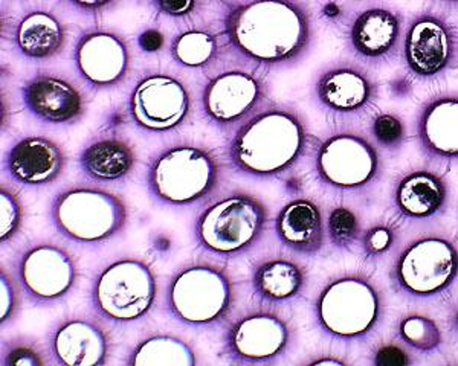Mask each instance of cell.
<instances>
[{
    "instance_id": "6da1fadb",
    "label": "cell",
    "mask_w": 458,
    "mask_h": 366,
    "mask_svg": "<svg viewBox=\"0 0 458 366\" xmlns=\"http://www.w3.org/2000/svg\"><path fill=\"white\" fill-rule=\"evenodd\" d=\"M225 36L254 63L282 68L310 51L315 27L302 0H243L225 14Z\"/></svg>"
},
{
    "instance_id": "7a4b0ae2",
    "label": "cell",
    "mask_w": 458,
    "mask_h": 366,
    "mask_svg": "<svg viewBox=\"0 0 458 366\" xmlns=\"http://www.w3.org/2000/svg\"><path fill=\"white\" fill-rule=\"evenodd\" d=\"M308 144V127L297 110L272 105L235 131L228 146L229 163L245 176L276 178L304 156Z\"/></svg>"
},
{
    "instance_id": "3957f363",
    "label": "cell",
    "mask_w": 458,
    "mask_h": 366,
    "mask_svg": "<svg viewBox=\"0 0 458 366\" xmlns=\"http://www.w3.org/2000/svg\"><path fill=\"white\" fill-rule=\"evenodd\" d=\"M386 313L377 284L362 273H347L332 279L318 295L315 318L330 339L353 344L373 335Z\"/></svg>"
},
{
    "instance_id": "277c9868",
    "label": "cell",
    "mask_w": 458,
    "mask_h": 366,
    "mask_svg": "<svg viewBox=\"0 0 458 366\" xmlns=\"http://www.w3.org/2000/svg\"><path fill=\"white\" fill-rule=\"evenodd\" d=\"M219 176V162L213 153L194 144H176L153 157L147 187L151 197L161 204L190 206L213 194Z\"/></svg>"
},
{
    "instance_id": "5b68a950",
    "label": "cell",
    "mask_w": 458,
    "mask_h": 366,
    "mask_svg": "<svg viewBox=\"0 0 458 366\" xmlns=\"http://www.w3.org/2000/svg\"><path fill=\"white\" fill-rule=\"evenodd\" d=\"M313 167L326 188L360 193L379 180L384 159L370 137L358 130H336L318 144Z\"/></svg>"
},
{
    "instance_id": "8992f818",
    "label": "cell",
    "mask_w": 458,
    "mask_h": 366,
    "mask_svg": "<svg viewBox=\"0 0 458 366\" xmlns=\"http://www.w3.org/2000/svg\"><path fill=\"white\" fill-rule=\"evenodd\" d=\"M51 219L60 236L81 245H98L124 229L129 211L105 189H64L54 199Z\"/></svg>"
},
{
    "instance_id": "52a82bcc",
    "label": "cell",
    "mask_w": 458,
    "mask_h": 366,
    "mask_svg": "<svg viewBox=\"0 0 458 366\" xmlns=\"http://www.w3.org/2000/svg\"><path fill=\"white\" fill-rule=\"evenodd\" d=\"M267 223L260 200L245 193L229 194L208 206L196 221L199 245L220 256H239L256 246Z\"/></svg>"
},
{
    "instance_id": "ba28073f",
    "label": "cell",
    "mask_w": 458,
    "mask_h": 366,
    "mask_svg": "<svg viewBox=\"0 0 458 366\" xmlns=\"http://www.w3.org/2000/svg\"><path fill=\"white\" fill-rule=\"evenodd\" d=\"M390 278L393 287L402 296L438 298L457 281V246L446 237H420L399 254Z\"/></svg>"
},
{
    "instance_id": "9c48e42d",
    "label": "cell",
    "mask_w": 458,
    "mask_h": 366,
    "mask_svg": "<svg viewBox=\"0 0 458 366\" xmlns=\"http://www.w3.org/2000/svg\"><path fill=\"white\" fill-rule=\"evenodd\" d=\"M170 313L179 322L208 329L226 318L233 305V284L224 269L208 262L185 267L168 286Z\"/></svg>"
},
{
    "instance_id": "30bf717a",
    "label": "cell",
    "mask_w": 458,
    "mask_h": 366,
    "mask_svg": "<svg viewBox=\"0 0 458 366\" xmlns=\"http://www.w3.org/2000/svg\"><path fill=\"white\" fill-rule=\"evenodd\" d=\"M157 277L141 260H120L95 279L90 298L103 318L131 324L146 318L157 301Z\"/></svg>"
},
{
    "instance_id": "8fae6325",
    "label": "cell",
    "mask_w": 458,
    "mask_h": 366,
    "mask_svg": "<svg viewBox=\"0 0 458 366\" xmlns=\"http://www.w3.org/2000/svg\"><path fill=\"white\" fill-rule=\"evenodd\" d=\"M458 55V36L453 25L434 11H420L405 25L402 57L406 72L419 81L442 79Z\"/></svg>"
},
{
    "instance_id": "7c38bea8",
    "label": "cell",
    "mask_w": 458,
    "mask_h": 366,
    "mask_svg": "<svg viewBox=\"0 0 458 366\" xmlns=\"http://www.w3.org/2000/svg\"><path fill=\"white\" fill-rule=\"evenodd\" d=\"M127 110L138 129L155 135L172 133L187 122L191 95L174 75L150 72L136 81Z\"/></svg>"
},
{
    "instance_id": "4fadbf2b",
    "label": "cell",
    "mask_w": 458,
    "mask_h": 366,
    "mask_svg": "<svg viewBox=\"0 0 458 366\" xmlns=\"http://www.w3.org/2000/svg\"><path fill=\"white\" fill-rule=\"evenodd\" d=\"M379 96V81L370 69L349 60L327 66L313 84L318 107L339 120L364 118L376 109Z\"/></svg>"
},
{
    "instance_id": "5bb4252c",
    "label": "cell",
    "mask_w": 458,
    "mask_h": 366,
    "mask_svg": "<svg viewBox=\"0 0 458 366\" xmlns=\"http://www.w3.org/2000/svg\"><path fill=\"white\" fill-rule=\"evenodd\" d=\"M405 19L401 10L373 5L360 11L345 29L349 53L365 66L379 68L402 53Z\"/></svg>"
},
{
    "instance_id": "9a60e30c",
    "label": "cell",
    "mask_w": 458,
    "mask_h": 366,
    "mask_svg": "<svg viewBox=\"0 0 458 366\" xmlns=\"http://www.w3.org/2000/svg\"><path fill=\"white\" fill-rule=\"evenodd\" d=\"M23 292L40 305L62 301L77 283V262L66 249L53 243H38L23 252L17 266Z\"/></svg>"
},
{
    "instance_id": "2e32d148",
    "label": "cell",
    "mask_w": 458,
    "mask_h": 366,
    "mask_svg": "<svg viewBox=\"0 0 458 366\" xmlns=\"http://www.w3.org/2000/svg\"><path fill=\"white\" fill-rule=\"evenodd\" d=\"M265 96V83L256 73L242 69L224 71L203 87V115L213 126L231 129L252 115Z\"/></svg>"
},
{
    "instance_id": "e0dca14e",
    "label": "cell",
    "mask_w": 458,
    "mask_h": 366,
    "mask_svg": "<svg viewBox=\"0 0 458 366\" xmlns=\"http://www.w3.org/2000/svg\"><path fill=\"white\" fill-rule=\"evenodd\" d=\"M291 344V329L278 314L259 312L234 322L226 336L231 361L260 365L278 361Z\"/></svg>"
},
{
    "instance_id": "ac0fdd59",
    "label": "cell",
    "mask_w": 458,
    "mask_h": 366,
    "mask_svg": "<svg viewBox=\"0 0 458 366\" xmlns=\"http://www.w3.org/2000/svg\"><path fill=\"white\" fill-rule=\"evenodd\" d=\"M73 63L84 83L95 89H110L124 81L131 71V51L116 32H84L73 49Z\"/></svg>"
},
{
    "instance_id": "d6986e66",
    "label": "cell",
    "mask_w": 458,
    "mask_h": 366,
    "mask_svg": "<svg viewBox=\"0 0 458 366\" xmlns=\"http://www.w3.org/2000/svg\"><path fill=\"white\" fill-rule=\"evenodd\" d=\"M21 101L30 115L47 126H72L86 113V98L71 81L37 73L21 86Z\"/></svg>"
},
{
    "instance_id": "ffe728a7",
    "label": "cell",
    "mask_w": 458,
    "mask_h": 366,
    "mask_svg": "<svg viewBox=\"0 0 458 366\" xmlns=\"http://www.w3.org/2000/svg\"><path fill=\"white\" fill-rule=\"evenodd\" d=\"M416 139L428 159L458 163V92L432 95L419 107Z\"/></svg>"
},
{
    "instance_id": "44dd1931",
    "label": "cell",
    "mask_w": 458,
    "mask_h": 366,
    "mask_svg": "<svg viewBox=\"0 0 458 366\" xmlns=\"http://www.w3.org/2000/svg\"><path fill=\"white\" fill-rule=\"evenodd\" d=\"M66 161L57 142L31 135L10 146L4 156V170L14 182L25 187H47L62 176Z\"/></svg>"
},
{
    "instance_id": "7402d4cb",
    "label": "cell",
    "mask_w": 458,
    "mask_h": 366,
    "mask_svg": "<svg viewBox=\"0 0 458 366\" xmlns=\"http://www.w3.org/2000/svg\"><path fill=\"white\" fill-rule=\"evenodd\" d=\"M396 214L410 221L437 219L449 204V185L442 174L417 168L397 179L391 194Z\"/></svg>"
},
{
    "instance_id": "603a6c76",
    "label": "cell",
    "mask_w": 458,
    "mask_h": 366,
    "mask_svg": "<svg viewBox=\"0 0 458 366\" xmlns=\"http://www.w3.org/2000/svg\"><path fill=\"white\" fill-rule=\"evenodd\" d=\"M51 351L60 365H105L109 357V339L92 320H69L54 331Z\"/></svg>"
},
{
    "instance_id": "cb8c5ba5",
    "label": "cell",
    "mask_w": 458,
    "mask_h": 366,
    "mask_svg": "<svg viewBox=\"0 0 458 366\" xmlns=\"http://www.w3.org/2000/svg\"><path fill=\"white\" fill-rule=\"evenodd\" d=\"M276 234L287 249L301 255H317L326 241L323 212L312 200H292L276 215Z\"/></svg>"
},
{
    "instance_id": "d4e9b609",
    "label": "cell",
    "mask_w": 458,
    "mask_h": 366,
    "mask_svg": "<svg viewBox=\"0 0 458 366\" xmlns=\"http://www.w3.org/2000/svg\"><path fill=\"white\" fill-rule=\"evenodd\" d=\"M68 32L55 14L45 10L28 11L14 29V46L21 57L47 62L66 46Z\"/></svg>"
},
{
    "instance_id": "484cf974",
    "label": "cell",
    "mask_w": 458,
    "mask_h": 366,
    "mask_svg": "<svg viewBox=\"0 0 458 366\" xmlns=\"http://www.w3.org/2000/svg\"><path fill=\"white\" fill-rule=\"evenodd\" d=\"M135 163L133 146L116 137L95 139L84 146L79 156L81 173L101 183L123 182L133 173Z\"/></svg>"
},
{
    "instance_id": "4316f807",
    "label": "cell",
    "mask_w": 458,
    "mask_h": 366,
    "mask_svg": "<svg viewBox=\"0 0 458 366\" xmlns=\"http://www.w3.org/2000/svg\"><path fill=\"white\" fill-rule=\"evenodd\" d=\"M306 286V270L297 262L272 258L256 267L252 287L257 296L272 304H283L301 295Z\"/></svg>"
},
{
    "instance_id": "83f0119b",
    "label": "cell",
    "mask_w": 458,
    "mask_h": 366,
    "mask_svg": "<svg viewBox=\"0 0 458 366\" xmlns=\"http://www.w3.org/2000/svg\"><path fill=\"white\" fill-rule=\"evenodd\" d=\"M193 348L174 336H153L136 346L129 359L131 366H194Z\"/></svg>"
},
{
    "instance_id": "f1b7e54d",
    "label": "cell",
    "mask_w": 458,
    "mask_h": 366,
    "mask_svg": "<svg viewBox=\"0 0 458 366\" xmlns=\"http://www.w3.org/2000/svg\"><path fill=\"white\" fill-rule=\"evenodd\" d=\"M170 53L173 60L183 68H207L217 58L219 38L205 29H188L174 37Z\"/></svg>"
},
{
    "instance_id": "f546056e",
    "label": "cell",
    "mask_w": 458,
    "mask_h": 366,
    "mask_svg": "<svg viewBox=\"0 0 458 366\" xmlns=\"http://www.w3.org/2000/svg\"><path fill=\"white\" fill-rule=\"evenodd\" d=\"M396 335L403 345L422 354L437 351L443 344L442 329L436 320L425 314H408L402 318Z\"/></svg>"
},
{
    "instance_id": "4dcf8cb0",
    "label": "cell",
    "mask_w": 458,
    "mask_h": 366,
    "mask_svg": "<svg viewBox=\"0 0 458 366\" xmlns=\"http://www.w3.org/2000/svg\"><path fill=\"white\" fill-rule=\"evenodd\" d=\"M369 137L382 152L396 154L408 139L405 121L393 112H376L369 124Z\"/></svg>"
},
{
    "instance_id": "1f68e13d",
    "label": "cell",
    "mask_w": 458,
    "mask_h": 366,
    "mask_svg": "<svg viewBox=\"0 0 458 366\" xmlns=\"http://www.w3.org/2000/svg\"><path fill=\"white\" fill-rule=\"evenodd\" d=\"M360 221L358 214L349 206H335L326 220V234L336 249L352 251L360 238Z\"/></svg>"
},
{
    "instance_id": "d6a6232c",
    "label": "cell",
    "mask_w": 458,
    "mask_h": 366,
    "mask_svg": "<svg viewBox=\"0 0 458 366\" xmlns=\"http://www.w3.org/2000/svg\"><path fill=\"white\" fill-rule=\"evenodd\" d=\"M399 240V230L393 221H380L370 226L360 237V247L369 262H377L390 254Z\"/></svg>"
},
{
    "instance_id": "836d02e7",
    "label": "cell",
    "mask_w": 458,
    "mask_h": 366,
    "mask_svg": "<svg viewBox=\"0 0 458 366\" xmlns=\"http://www.w3.org/2000/svg\"><path fill=\"white\" fill-rule=\"evenodd\" d=\"M0 214H2V243H8L19 234L23 221V208L21 200L10 188L0 189Z\"/></svg>"
},
{
    "instance_id": "e575fe53",
    "label": "cell",
    "mask_w": 458,
    "mask_h": 366,
    "mask_svg": "<svg viewBox=\"0 0 458 366\" xmlns=\"http://www.w3.org/2000/svg\"><path fill=\"white\" fill-rule=\"evenodd\" d=\"M371 362L376 366H408L411 365L412 359L399 344H384L373 353Z\"/></svg>"
},
{
    "instance_id": "d590c367",
    "label": "cell",
    "mask_w": 458,
    "mask_h": 366,
    "mask_svg": "<svg viewBox=\"0 0 458 366\" xmlns=\"http://www.w3.org/2000/svg\"><path fill=\"white\" fill-rule=\"evenodd\" d=\"M4 365L42 366L45 365V361L34 346L28 344H14L4 354Z\"/></svg>"
},
{
    "instance_id": "8d00e7d4",
    "label": "cell",
    "mask_w": 458,
    "mask_h": 366,
    "mask_svg": "<svg viewBox=\"0 0 458 366\" xmlns=\"http://www.w3.org/2000/svg\"><path fill=\"white\" fill-rule=\"evenodd\" d=\"M17 303H19V295H17V288L13 283L10 275L2 270L0 273V318H2V324H6L11 318L16 314Z\"/></svg>"
},
{
    "instance_id": "74e56055",
    "label": "cell",
    "mask_w": 458,
    "mask_h": 366,
    "mask_svg": "<svg viewBox=\"0 0 458 366\" xmlns=\"http://www.w3.org/2000/svg\"><path fill=\"white\" fill-rule=\"evenodd\" d=\"M150 4L162 16L187 19L198 10L199 0H150Z\"/></svg>"
},
{
    "instance_id": "f35d334b",
    "label": "cell",
    "mask_w": 458,
    "mask_h": 366,
    "mask_svg": "<svg viewBox=\"0 0 458 366\" xmlns=\"http://www.w3.org/2000/svg\"><path fill=\"white\" fill-rule=\"evenodd\" d=\"M138 45H140L144 53H159L164 45H165V38L162 36V32L153 29V28H148V29L142 31L140 37H138Z\"/></svg>"
},
{
    "instance_id": "ab89813d",
    "label": "cell",
    "mask_w": 458,
    "mask_h": 366,
    "mask_svg": "<svg viewBox=\"0 0 458 366\" xmlns=\"http://www.w3.org/2000/svg\"><path fill=\"white\" fill-rule=\"evenodd\" d=\"M63 2L68 4L69 6H72L75 10L81 11V12L98 14V12H103L109 6L114 5L116 0H63Z\"/></svg>"
},
{
    "instance_id": "60d3db41",
    "label": "cell",
    "mask_w": 458,
    "mask_h": 366,
    "mask_svg": "<svg viewBox=\"0 0 458 366\" xmlns=\"http://www.w3.org/2000/svg\"><path fill=\"white\" fill-rule=\"evenodd\" d=\"M411 79L412 77L408 73L406 77H401V79H394V81H391L390 90L396 98H403L408 94H411Z\"/></svg>"
},
{
    "instance_id": "b9f144b4",
    "label": "cell",
    "mask_w": 458,
    "mask_h": 366,
    "mask_svg": "<svg viewBox=\"0 0 458 366\" xmlns=\"http://www.w3.org/2000/svg\"><path fill=\"white\" fill-rule=\"evenodd\" d=\"M310 365H345V362L338 357H323V359H315L310 361Z\"/></svg>"
},
{
    "instance_id": "7bdbcfd3",
    "label": "cell",
    "mask_w": 458,
    "mask_h": 366,
    "mask_svg": "<svg viewBox=\"0 0 458 366\" xmlns=\"http://www.w3.org/2000/svg\"><path fill=\"white\" fill-rule=\"evenodd\" d=\"M451 329H453L454 335L458 337V309L451 314Z\"/></svg>"
},
{
    "instance_id": "ee69618b",
    "label": "cell",
    "mask_w": 458,
    "mask_h": 366,
    "mask_svg": "<svg viewBox=\"0 0 458 366\" xmlns=\"http://www.w3.org/2000/svg\"><path fill=\"white\" fill-rule=\"evenodd\" d=\"M434 4L440 6H451V8H458V0H432Z\"/></svg>"
},
{
    "instance_id": "f6af8a7d",
    "label": "cell",
    "mask_w": 458,
    "mask_h": 366,
    "mask_svg": "<svg viewBox=\"0 0 458 366\" xmlns=\"http://www.w3.org/2000/svg\"><path fill=\"white\" fill-rule=\"evenodd\" d=\"M356 2H364V0H356Z\"/></svg>"
}]
</instances>
